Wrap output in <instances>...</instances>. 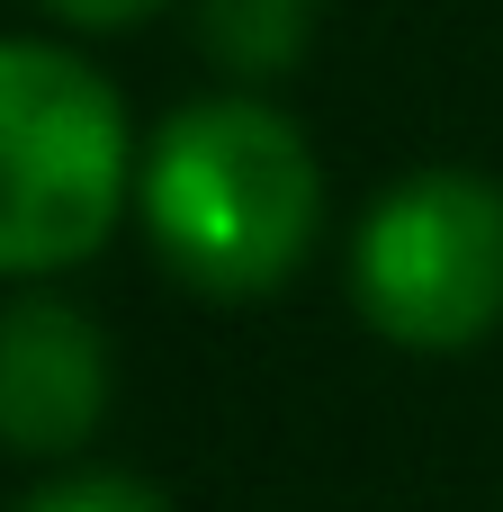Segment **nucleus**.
Listing matches in <instances>:
<instances>
[{
  "mask_svg": "<svg viewBox=\"0 0 503 512\" xmlns=\"http://www.w3.org/2000/svg\"><path fill=\"white\" fill-rule=\"evenodd\" d=\"M135 207L180 288L243 306V297L288 288L297 261L315 252L324 171L297 117H279L252 90H225V99H189L162 117L135 171Z\"/></svg>",
  "mask_w": 503,
  "mask_h": 512,
  "instance_id": "nucleus-1",
  "label": "nucleus"
},
{
  "mask_svg": "<svg viewBox=\"0 0 503 512\" xmlns=\"http://www.w3.org/2000/svg\"><path fill=\"white\" fill-rule=\"evenodd\" d=\"M135 198L126 99L63 45L0 36V279L90 261Z\"/></svg>",
  "mask_w": 503,
  "mask_h": 512,
  "instance_id": "nucleus-2",
  "label": "nucleus"
},
{
  "mask_svg": "<svg viewBox=\"0 0 503 512\" xmlns=\"http://www.w3.org/2000/svg\"><path fill=\"white\" fill-rule=\"evenodd\" d=\"M351 306L396 351H468L503 324V180L405 171L351 234Z\"/></svg>",
  "mask_w": 503,
  "mask_h": 512,
  "instance_id": "nucleus-3",
  "label": "nucleus"
},
{
  "mask_svg": "<svg viewBox=\"0 0 503 512\" xmlns=\"http://www.w3.org/2000/svg\"><path fill=\"white\" fill-rule=\"evenodd\" d=\"M108 333L72 297H9L0 306V450L18 459H72L108 423Z\"/></svg>",
  "mask_w": 503,
  "mask_h": 512,
  "instance_id": "nucleus-4",
  "label": "nucleus"
},
{
  "mask_svg": "<svg viewBox=\"0 0 503 512\" xmlns=\"http://www.w3.org/2000/svg\"><path fill=\"white\" fill-rule=\"evenodd\" d=\"M198 36L225 72L279 81V72H297V54L315 36V0H198Z\"/></svg>",
  "mask_w": 503,
  "mask_h": 512,
  "instance_id": "nucleus-5",
  "label": "nucleus"
},
{
  "mask_svg": "<svg viewBox=\"0 0 503 512\" xmlns=\"http://www.w3.org/2000/svg\"><path fill=\"white\" fill-rule=\"evenodd\" d=\"M9 512H171V504H162V486H144L126 468H72V477L27 486Z\"/></svg>",
  "mask_w": 503,
  "mask_h": 512,
  "instance_id": "nucleus-6",
  "label": "nucleus"
},
{
  "mask_svg": "<svg viewBox=\"0 0 503 512\" xmlns=\"http://www.w3.org/2000/svg\"><path fill=\"white\" fill-rule=\"evenodd\" d=\"M54 18H72V27H135L144 9H162V0H45Z\"/></svg>",
  "mask_w": 503,
  "mask_h": 512,
  "instance_id": "nucleus-7",
  "label": "nucleus"
}]
</instances>
